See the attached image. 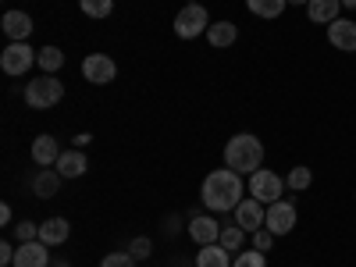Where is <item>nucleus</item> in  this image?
Here are the masks:
<instances>
[{
	"instance_id": "obj_10",
	"label": "nucleus",
	"mask_w": 356,
	"mask_h": 267,
	"mask_svg": "<svg viewBox=\"0 0 356 267\" xmlns=\"http://www.w3.org/2000/svg\"><path fill=\"white\" fill-rule=\"evenodd\" d=\"M50 264V246L43 239H33V243H18V253H15V267H47Z\"/></svg>"
},
{
	"instance_id": "obj_11",
	"label": "nucleus",
	"mask_w": 356,
	"mask_h": 267,
	"mask_svg": "<svg viewBox=\"0 0 356 267\" xmlns=\"http://www.w3.org/2000/svg\"><path fill=\"white\" fill-rule=\"evenodd\" d=\"M328 43L335 50H346V54H356V22L349 18H339L328 25Z\"/></svg>"
},
{
	"instance_id": "obj_29",
	"label": "nucleus",
	"mask_w": 356,
	"mask_h": 267,
	"mask_svg": "<svg viewBox=\"0 0 356 267\" xmlns=\"http://www.w3.org/2000/svg\"><path fill=\"white\" fill-rule=\"evenodd\" d=\"M129 253H132L136 260H146V257H150V253H154V243H150V239H146V235H139V239H136V243L129 246Z\"/></svg>"
},
{
	"instance_id": "obj_24",
	"label": "nucleus",
	"mask_w": 356,
	"mask_h": 267,
	"mask_svg": "<svg viewBox=\"0 0 356 267\" xmlns=\"http://www.w3.org/2000/svg\"><path fill=\"white\" fill-rule=\"evenodd\" d=\"M218 243H221L228 253H232V250H243V243H246V228H243V225H225Z\"/></svg>"
},
{
	"instance_id": "obj_34",
	"label": "nucleus",
	"mask_w": 356,
	"mask_h": 267,
	"mask_svg": "<svg viewBox=\"0 0 356 267\" xmlns=\"http://www.w3.org/2000/svg\"><path fill=\"white\" fill-rule=\"evenodd\" d=\"M289 4H292V8H303V4H310V0H289Z\"/></svg>"
},
{
	"instance_id": "obj_3",
	"label": "nucleus",
	"mask_w": 356,
	"mask_h": 267,
	"mask_svg": "<svg viewBox=\"0 0 356 267\" xmlns=\"http://www.w3.org/2000/svg\"><path fill=\"white\" fill-rule=\"evenodd\" d=\"M61 97H65V86L54 75H40L25 86V107H33V111H47L54 104H61Z\"/></svg>"
},
{
	"instance_id": "obj_18",
	"label": "nucleus",
	"mask_w": 356,
	"mask_h": 267,
	"mask_svg": "<svg viewBox=\"0 0 356 267\" xmlns=\"http://www.w3.org/2000/svg\"><path fill=\"white\" fill-rule=\"evenodd\" d=\"M207 40H211V47L225 50V47H232L235 40H239V29H235V22H211V29H207Z\"/></svg>"
},
{
	"instance_id": "obj_7",
	"label": "nucleus",
	"mask_w": 356,
	"mask_h": 267,
	"mask_svg": "<svg viewBox=\"0 0 356 267\" xmlns=\"http://www.w3.org/2000/svg\"><path fill=\"white\" fill-rule=\"evenodd\" d=\"M296 221H300V214H296V203H292V200L267 203V218H264V228H267V232L289 235V232L296 228Z\"/></svg>"
},
{
	"instance_id": "obj_33",
	"label": "nucleus",
	"mask_w": 356,
	"mask_h": 267,
	"mask_svg": "<svg viewBox=\"0 0 356 267\" xmlns=\"http://www.w3.org/2000/svg\"><path fill=\"white\" fill-rule=\"evenodd\" d=\"M86 143H89V132H79L75 136V150H79V146H86Z\"/></svg>"
},
{
	"instance_id": "obj_30",
	"label": "nucleus",
	"mask_w": 356,
	"mask_h": 267,
	"mask_svg": "<svg viewBox=\"0 0 356 267\" xmlns=\"http://www.w3.org/2000/svg\"><path fill=\"white\" fill-rule=\"evenodd\" d=\"M132 253H107L104 260H100V267H132Z\"/></svg>"
},
{
	"instance_id": "obj_36",
	"label": "nucleus",
	"mask_w": 356,
	"mask_h": 267,
	"mask_svg": "<svg viewBox=\"0 0 356 267\" xmlns=\"http://www.w3.org/2000/svg\"><path fill=\"white\" fill-rule=\"evenodd\" d=\"M353 200H356V193H353Z\"/></svg>"
},
{
	"instance_id": "obj_15",
	"label": "nucleus",
	"mask_w": 356,
	"mask_h": 267,
	"mask_svg": "<svg viewBox=\"0 0 356 267\" xmlns=\"http://www.w3.org/2000/svg\"><path fill=\"white\" fill-rule=\"evenodd\" d=\"M307 18L317 25H332L342 18V0H310L307 4Z\"/></svg>"
},
{
	"instance_id": "obj_14",
	"label": "nucleus",
	"mask_w": 356,
	"mask_h": 267,
	"mask_svg": "<svg viewBox=\"0 0 356 267\" xmlns=\"http://www.w3.org/2000/svg\"><path fill=\"white\" fill-rule=\"evenodd\" d=\"M65 150L57 146V139L50 136V132H43V136H36L33 139V161L40 164V168H50V164H57V157H61Z\"/></svg>"
},
{
	"instance_id": "obj_4",
	"label": "nucleus",
	"mask_w": 356,
	"mask_h": 267,
	"mask_svg": "<svg viewBox=\"0 0 356 267\" xmlns=\"http://www.w3.org/2000/svg\"><path fill=\"white\" fill-rule=\"evenodd\" d=\"M211 29V15H207L203 4H186L182 11L175 15V36L178 40H196Z\"/></svg>"
},
{
	"instance_id": "obj_27",
	"label": "nucleus",
	"mask_w": 356,
	"mask_h": 267,
	"mask_svg": "<svg viewBox=\"0 0 356 267\" xmlns=\"http://www.w3.org/2000/svg\"><path fill=\"white\" fill-rule=\"evenodd\" d=\"M15 239H18V243H33V239H40V225H33V221H18V225H15Z\"/></svg>"
},
{
	"instance_id": "obj_21",
	"label": "nucleus",
	"mask_w": 356,
	"mask_h": 267,
	"mask_svg": "<svg viewBox=\"0 0 356 267\" xmlns=\"http://www.w3.org/2000/svg\"><path fill=\"white\" fill-rule=\"evenodd\" d=\"M246 8H250V15H257V18H282V11L289 8V0H246Z\"/></svg>"
},
{
	"instance_id": "obj_5",
	"label": "nucleus",
	"mask_w": 356,
	"mask_h": 267,
	"mask_svg": "<svg viewBox=\"0 0 356 267\" xmlns=\"http://www.w3.org/2000/svg\"><path fill=\"white\" fill-rule=\"evenodd\" d=\"M282 193H285V178H282L278 171L260 168V171L250 175V196H253V200H260V203H278Z\"/></svg>"
},
{
	"instance_id": "obj_32",
	"label": "nucleus",
	"mask_w": 356,
	"mask_h": 267,
	"mask_svg": "<svg viewBox=\"0 0 356 267\" xmlns=\"http://www.w3.org/2000/svg\"><path fill=\"white\" fill-rule=\"evenodd\" d=\"M15 221V214H11V207L4 203V207H0V225H11Z\"/></svg>"
},
{
	"instance_id": "obj_28",
	"label": "nucleus",
	"mask_w": 356,
	"mask_h": 267,
	"mask_svg": "<svg viewBox=\"0 0 356 267\" xmlns=\"http://www.w3.org/2000/svg\"><path fill=\"white\" fill-rule=\"evenodd\" d=\"M275 239H278V235H275V232H267V228H260V232H253V250H260V253H267V250H271V246H275Z\"/></svg>"
},
{
	"instance_id": "obj_13",
	"label": "nucleus",
	"mask_w": 356,
	"mask_h": 267,
	"mask_svg": "<svg viewBox=\"0 0 356 267\" xmlns=\"http://www.w3.org/2000/svg\"><path fill=\"white\" fill-rule=\"evenodd\" d=\"M189 235H193V243L211 246V243H218V239H221V225H218L211 214H200V218H193V221H189Z\"/></svg>"
},
{
	"instance_id": "obj_22",
	"label": "nucleus",
	"mask_w": 356,
	"mask_h": 267,
	"mask_svg": "<svg viewBox=\"0 0 356 267\" xmlns=\"http://www.w3.org/2000/svg\"><path fill=\"white\" fill-rule=\"evenodd\" d=\"M36 65L43 68V75H57L65 68V50H57V47H43L36 54Z\"/></svg>"
},
{
	"instance_id": "obj_25",
	"label": "nucleus",
	"mask_w": 356,
	"mask_h": 267,
	"mask_svg": "<svg viewBox=\"0 0 356 267\" xmlns=\"http://www.w3.org/2000/svg\"><path fill=\"white\" fill-rule=\"evenodd\" d=\"M79 8L86 18H107L114 11V0H79Z\"/></svg>"
},
{
	"instance_id": "obj_9",
	"label": "nucleus",
	"mask_w": 356,
	"mask_h": 267,
	"mask_svg": "<svg viewBox=\"0 0 356 267\" xmlns=\"http://www.w3.org/2000/svg\"><path fill=\"white\" fill-rule=\"evenodd\" d=\"M264 218H267V203H260V200H253V196L235 207V225H243L250 235L264 228Z\"/></svg>"
},
{
	"instance_id": "obj_17",
	"label": "nucleus",
	"mask_w": 356,
	"mask_h": 267,
	"mask_svg": "<svg viewBox=\"0 0 356 267\" xmlns=\"http://www.w3.org/2000/svg\"><path fill=\"white\" fill-rule=\"evenodd\" d=\"M68 235H72V225H68L65 218H50V221L40 225V239H43L47 246H61V243H68Z\"/></svg>"
},
{
	"instance_id": "obj_26",
	"label": "nucleus",
	"mask_w": 356,
	"mask_h": 267,
	"mask_svg": "<svg viewBox=\"0 0 356 267\" xmlns=\"http://www.w3.org/2000/svg\"><path fill=\"white\" fill-rule=\"evenodd\" d=\"M232 267H267V260H264L260 250H243L239 257L232 260Z\"/></svg>"
},
{
	"instance_id": "obj_31",
	"label": "nucleus",
	"mask_w": 356,
	"mask_h": 267,
	"mask_svg": "<svg viewBox=\"0 0 356 267\" xmlns=\"http://www.w3.org/2000/svg\"><path fill=\"white\" fill-rule=\"evenodd\" d=\"M15 246L11 243H0V267H15Z\"/></svg>"
},
{
	"instance_id": "obj_35",
	"label": "nucleus",
	"mask_w": 356,
	"mask_h": 267,
	"mask_svg": "<svg viewBox=\"0 0 356 267\" xmlns=\"http://www.w3.org/2000/svg\"><path fill=\"white\" fill-rule=\"evenodd\" d=\"M342 8H356V0H342Z\"/></svg>"
},
{
	"instance_id": "obj_12",
	"label": "nucleus",
	"mask_w": 356,
	"mask_h": 267,
	"mask_svg": "<svg viewBox=\"0 0 356 267\" xmlns=\"http://www.w3.org/2000/svg\"><path fill=\"white\" fill-rule=\"evenodd\" d=\"M0 25H4V36L11 43H25L29 36H33V18H29L25 11H8Z\"/></svg>"
},
{
	"instance_id": "obj_16",
	"label": "nucleus",
	"mask_w": 356,
	"mask_h": 267,
	"mask_svg": "<svg viewBox=\"0 0 356 267\" xmlns=\"http://www.w3.org/2000/svg\"><path fill=\"white\" fill-rule=\"evenodd\" d=\"M54 168H57V175H61V178H79V175H86L89 161H86L82 150H65L61 157H57Z\"/></svg>"
},
{
	"instance_id": "obj_8",
	"label": "nucleus",
	"mask_w": 356,
	"mask_h": 267,
	"mask_svg": "<svg viewBox=\"0 0 356 267\" xmlns=\"http://www.w3.org/2000/svg\"><path fill=\"white\" fill-rule=\"evenodd\" d=\"M82 79L93 82V86H107V82L118 79V65L111 61L107 54H89L82 61Z\"/></svg>"
},
{
	"instance_id": "obj_23",
	"label": "nucleus",
	"mask_w": 356,
	"mask_h": 267,
	"mask_svg": "<svg viewBox=\"0 0 356 267\" xmlns=\"http://www.w3.org/2000/svg\"><path fill=\"white\" fill-rule=\"evenodd\" d=\"M285 186H289L292 193H307V189L314 186V171L303 168V164H296V168L289 171V178H285Z\"/></svg>"
},
{
	"instance_id": "obj_19",
	"label": "nucleus",
	"mask_w": 356,
	"mask_h": 267,
	"mask_svg": "<svg viewBox=\"0 0 356 267\" xmlns=\"http://www.w3.org/2000/svg\"><path fill=\"white\" fill-rule=\"evenodd\" d=\"M57 189H61V175H57V168H54V171H50V168H43V171L33 178V193H36L40 200L57 196Z\"/></svg>"
},
{
	"instance_id": "obj_2",
	"label": "nucleus",
	"mask_w": 356,
	"mask_h": 267,
	"mask_svg": "<svg viewBox=\"0 0 356 267\" xmlns=\"http://www.w3.org/2000/svg\"><path fill=\"white\" fill-rule=\"evenodd\" d=\"M225 168H232L235 175H253L264 168V143L250 132H239L225 143Z\"/></svg>"
},
{
	"instance_id": "obj_20",
	"label": "nucleus",
	"mask_w": 356,
	"mask_h": 267,
	"mask_svg": "<svg viewBox=\"0 0 356 267\" xmlns=\"http://www.w3.org/2000/svg\"><path fill=\"white\" fill-rule=\"evenodd\" d=\"M196 267H232V257L221 243H211L196 253Z\"/></svg>"
},
{
	"instance_id": "obj_6",
	"label": "nucleus",
	"mask_w": 356,
	"mask_h": 267,
	"mask_svg": "<svg viewBox=\"0 0 356 267\" xmlns=\"http://www.w3.org/2000/svg\"><path fill=\"white\" fill-rule=\"evenodd\" d=\"M36 54H40V50H33L29 43H8L4 50H0V68L18 79V75H25L29 68L36 65Z\"/></svg>"
},
{
	"instance_id": "obj_1",
	"label": "nucleus",
	"mask_w": 356,
	"mask_h": 267,
	"mask_svg": "<svg viewBox=\"0 0 356 267\" xmlns=\"http://www.w3.org/2000/svg\"><path fill=\"white\" fill-rule=\"evenodd\" d=\"M246 186H243V175H235L232 168H218L203 178V207L214 214H225V211H235L246 196Z\"/></svg>"
}]
</instances>
